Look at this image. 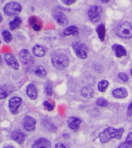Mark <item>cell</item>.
Returning a JSON list of instances; mask_svg holds the SVG:
<instances>
[{
    "mask_svg": "<svg viewBox=\"0 0 132 148\" xmlns=\"http://www.w3.org/2000/svg\"><path fill=\"white\" fill-rule=\"evenodd\" d=\"M44 106L45 107V109L47 110H48V111H52L54 108V102H50V101H45L44 102Z\"/></svg>",
    "mask_w": 132,
    "mask_h": 148,
    "instance_id": "f546056e",
    "label": "cell"
},
{
    "mask_svg": "<svg viewBox=\"0 0 132 148\" xmlns=\"http://www.w3.org/2000/svg\"><path fill=\"white\" fill-rule=\"evenodd\" d=\"M52 64L58 70H63L68 67L69 59L65 53L62 51H55L52 56Z\"/></svg>",
    "mask_w": 132,
    "mask_h": 148,
    "instance_id": "7a4b0ae2",
    "label": "cell"
},
{
    "mask_svg": "<svg viewBox=\"0 0 132 148\" xmlns=\"http://www.w3.org/2000/svg\"><path fill=\"white\" fill-rule=\"evenodd\" d=\"M1 62H2V60H1V57H0V64H1Z\"/></svg>",
    "mask_w": 132,
    "mask_h": 148,
    "instance_id": "f35d334b",
    "label": "cell"
},
{
    "mask_svg": "<svg viewBox=\"0 0 132 148\" xmlns=\"http://www.w3.org/2000/svg\"><path fill=\"white\" fill-rule=\"evenodd\" d=\"M21 10H22L21 5L20 3H15V2L7 3L3 8V11L6 15H7L9 16H12L19 14L21 12Z\"/></svg>",
    "mask_w": 132,
    "mask_h": 148,
    "instance_id": "277c9868",
    "label": "cell"
},
{
    "mask_svg": "<svg viewBox=\"0 0 132 148\" xmlns=\"http://www.w3.org/2000/svg\"><path fill=\"white\" fill-rule=\"evenodd\" d=\"M26 134H24L23 132L20 131V130H15L14 132H12L11 134V139L12 140L17 142L18 143H23L26 140Z\"/></svg>",
    "mask_w": 132,
    "mask_h": 148,
    "instance_id": "5bb4252c",
    "label": "cell"
},
{
    "mask_svg": "<svg viewBox=\"0 0 132 148\" xmlns=\"http://www.w3.org/2000/svg\"><path fill=\"white\" fill-rule=\"evenodd\" d=\"M51 143L45 138H40L35 141L32 146V148H51Z\"/></svg>",
    "mask_w": 132,
    "mask_h": 148,
    "instance_id": "4fadbf2b",
    "label": "cell"
},
{
    "mask_svg": "<svg viewBox=\"0 0 132 148\" xmlns=\"http://www.w3.org/2000/svg\"><path fill=\"white\" fill-rule=\"evenodd\" d=\"M78 34V27L76 26H70L67 27L63 31V35L65 36H69V35H77Z\"/></svg>",
    "mask_w": 132,
    "mask_h": 148,
    "instance_id": "7402d4cb",
    "label": "cell"
},
{
    "mask_svg": "<svg viewBox=\"0 0 132 148\" xmlns=\"http://www.w3.org/2000/svg\"><path fill=\"white\" fill-rule=\"evenodd\" d=\"M3 148H14L13 147H12V146H6V147H5Z\"/></svg>",
    "mask_w": 132,
    "mask_h": 148,
    "instance_id": "8d00e7d4",
    "label": "cell"
},
{
    "mask_svg": "<svg viewBox=\"0 0 132 148\" xmlns=\"http://www.w3.org/2000/svg\"><path fill=\"white\" fill-rule=\"evenodd\" d=\"M0 44H1V41H0Z\"/></svg>",
    "mask_w": 132,
    "mask_h": 148,
    "instance_id": "60d3db41",
    "label": "cell"
},
{
    "mask_svg": "<svg viewBox=\"0 0 132 148\" xmlns=\"http://www.w3.org/2000/svg\"><path fill=\"white\" fill-rule=\"evenodd\" d=\"M20 59L23 64L26 66H30L34 63V58L27 49H23L20 52Z\"/></svg>",
    "mask_w": 132,
    "mask_h": 148,
    "instance_id": "ba28073f",
    "label": "cell"
},
{
    "mask_svg": "<svg viewBox=\"0 0 132 148\" xmlns=\"http://www.w3.org/2000/svg\"><path fill=\"white\" fill-rule=\"evenodd\" d=\"M76 1V0H61V2L67 5H70L72 4H73Z\"/></svg>",
    "mask_w": 132,
    "mask_h": 148,
    "instance_id": "836d02e7",
    "label": "cell"
},
{
    "mask_svg": "<svg viewBox=\"0 0 132 148\" xmlns=\"http://www.w3.org/2000/svg\"><path fill=\"white\" fill-rule=\"evenodd\" d=\"M12 87L10 85H2L0 86V99H3L7 97L12 92Z\"/></svg>",
    "mask_w": 132,
    "mask_h": 148,
    "instance_id": "d6986e66",
    "label": "cell"
},
{
    "mask_svg": "<svg viewBox=\"0 0 132 148\" xmlns=\"http://www.w3.org/2000/svg\"><path fill=\"white\" fill-rule=\"evenodd\" d=\"M55 148H68V147L66 145H65L64 143H58L55 145Z\"/></svg>",
    "mask_w": 132,
    "mask_h": 148,
    "instance_id": "e575fe53",
    "label": "cell"
},
{
    "mask_svg": "<svg viewBox=\"0 0 132 148\" xmlns=\"http://www.w3.org/2000/svg\"><path fill=\"white\" fill-rule=\"evenodd\" d=\"M33 52L34 53L35 56L39 57V58L44 56V54H45V50L41 45H35L33 47Z\"/></svg>",
    "mask_w": 132,
    "mask_h": 148,
    "instance_id": "603a6c76",
    "label": "cell"
},
{
    "mask_svg": "<svg viewBox=\"0 0 132 148\" xmlns=\"http://www.w3.org/2000/svg\"><path fill=\"white\" fill-rule=\"evenodd\" d=\"M131 75H132V69H131Z\"/></svg>",
    "mask_w": 132,
    "mask_h": 148,
    "instance_id": "ab89813d",
    "label": "cell"
},
{
    "mask_svg": "<svg viewBox=\"0 0 132 148\" xmlns=\"http://www.w3.org/2000/svg\"><path fill=\"white\" fill-rule=\"evenodd\" d=\"M27 95L30 99H36L37 97V90L34 84H30L27 87Z\"/></svg>",
    "mask_w": 132,
    "mask_h": 148,
    "instance_id": "2e32d148",
    "label": "cell"
},
{
    "mask_svg": "<svg viewBox=\"0 0 132 148\" xmlns=\"http://www.w3.org/2000/svg\"><path fill=\"white\" fill-rule=\"evenodd\" d=\"M2 20H3V16H2V14L0 13V23L2 22Z\"/></svg>",
    "mask_w": 132,
    "mask_h": 148,
    "instance_id": "74e56055",
    "label": "cell"
},
{
    "mask_svg": "<svg viewBox=\"0 0 132 148\" xmlns=\"http://www.w3.org/2000/svg\"><path fill=\"white\" fill-rule=\"evenodd\" d=\"M109 86V82L107 80L100 81L98 84V90L101 92H104Z\"/></svg>",
    "mask_w": 132,
    "mask_h": 148,
    "instance_id": "4316f807",
    "label": "cell"
},
{
    "mask_svg": "<svg viewBox=\"0 0 132 148\" xmlns=\"http://www.w3.org/2000/svg\"><path fill=\"white\" fill-rule=\"evenodd\" d=\"M22 103V99L17 96H14L10 99L9 102V107H10V112L13 115L18 113V109Z\"/></svg>",
    "mask_w": 132,
    "mask_h": 148,
    "instance_id": "9c48e42d",
    "label": "cell"
},
{
    "mask_svg": "<svg viewBox=\"0 0 132 148\" xmlns=\"http://www.w3.org/2000/svg\"><path fill=\"white\" fill-rule=\"evenodd\" d=\"M21 23H22V20H21V18L19 16H16V18H15L14 20L10 23V29H11V30H14L15 29L18 28Z\"/></svg>",
    "mask_w": 132,
    "mask_h": 148,
    "instance_id": "d4e9b609",
    "label": "cell"
},
{
    "mask_svg": "<svg viewBox=\"0 0 132 148\" xmlns=\"http://www.w3.org/2000/svg\"><path fill=\"white\" fill-rule=\"evenodd\" d=\"M45 92L47 93V95L51 96L53 94V88H52V85L50 83H47L45 86Z\"/></svg>",
    "mask_w": 132,
    "mask_h": 148,
    "instance_id": "4dcf8cb0",
    "label": "cell"
},
{
    "mask_svg": "<svg viewBox=\"0 0 132 148\" xmlns=\"http://www.w3.org/2000/svg\"><path fill=\"white\" fill-rule=\"evenodd\" d=\"M115 34L123 39H130L132 37V24L129 22H124L116 27Z\"/></svg>",
    "mask_w": 132,
    "mask_h": 148,
    "instance_id": "3957f363",
    "label": "cell"
},
{
    "mask_svg": "<svg viewBox=\"0 0 132 148\" xmlns=\"http://www.w3.org/2000/svg\"><path fill=\"white\" fill-rule=\"evenodd\" d=\"M53 16L57 23L61 26H66L69 24V20L63 12H61L58 7L53 10Z\"/></svg>",
    "mask_w": 132,
    "mask_h": 148,
    "instance_id": "52a82bcc",
    "label": "cell"
},
{
    "mask_svg": "<svg viewBox=\"0 0 132 148\" xmlns=\"http://www.w3.org/2000/svg\"><path fill=\"white\" fill-rule=\"evenodd\" d=\"M127 117L129 121H132V102L127 107Z\"/></svg>",
    "mask_w": 132,
    "mask_h": 148,
    "instance_id": "1f68e13d",
    "label": "cell"
},
{
    "mask_svg": "<svg viewBox=\"0 0 132 148\" xmlns=\"http://www.w3.org/2000/svg\"><path fill=\"white\" fill-rule=\"evenodd\" d=\"M81 123H82V120L78 117L72 116L68 119V126L74 131H77L79 129Z\"/></svg>",
    "mask_w": 132,
    "mask_h": 148,
    "instance_id": "7c38bea8",
    "label": "cell"
},
{
    "mask_svg": "<svg viewBox=\"0 0 132 148\" xmlns=\"http://www.w3.org/2000/svg\"><path fill=\"white\" fill-rule=\"evenodd\" d=\"M131 1H132V0H131Z\"/></svg>",
    "mask_w": 132,
    "mask_h": 148,
    "instance_id": "b9f144b4",
    "label": "cell"
},
{
    "mask_svg": "<svg viewBox=\"0 0 132 148\" xmlns=\"http://www.w3.org/2000/svg\"><path fill=\"white\" fill-rule=\"evenodd\" d=\"M118 148H132V133H130L127 135L126 140L120 144Z\"/></svg>",
    "mask_w": 132,
    "mask_h": 148,
    "instance_id": "cb8c5ba5",
    "label": "cell"
},
{
    "mask_svg": "<svg viewBox=\"0 0 132 148\" xmlns=\"http://www.w3.org/2000/svg\"><path fill=\"white\" fill-rule=\"evenodd\" d=\"M102 1V3H107L110 0H101Z\"/></svg>",
    "mask_w": 132,
    "mask_h": 148,
    "instance_id": "d590c367",
    "label": "cell"
},
{
    "mask_svg": "<svg viewBox=\"0 0 132 148\" xmlns=\"http://www.w3.org/2000/svg\"><path fill=\"white\" fill-rule=\"evenodd\" d=\"M112 50L114 51L115 55L118 57V58H121V57L126 56V54H127L126 49L123 46L120 45V44H114V45H113Z\"/></svg>",
    "mask_w": 132,
    "mask_h": 148,
    "instance_id": "e0dca14e",
    "label": "cell"
},
{
    "mask_svg": "<svg viewBox=\"0 0 132 148\" xmlns=\"http://www.w3.org/2000/svg\"><path fill=\"white\" fill-rule=\"evenodd\" d=\"M72 47H73L76 54L79 58L86 59L87 58V56H88V48H87L86 45L81 43V42L76 41L72 44Z\"/></svg>",
    "mask_w": 132,
    "mask_h": 148,
    "instance_id": "5b68a950",
    "label": "cell"
},
{
    "mask_svg": "<svg viewBox=\"0 0 132 148\" xmlns=\"http://www.w3.org/2000/svg\"><path fill=\"white\" fill-rule=\"evenodd\" d=\"M102 11H103V9L99 5H93L89 8L88 11V17L91 22L94 23L99 22L100 20Z\"/></svg>",
    "mask_w": 132,
    "mask_h": 148,
    "instance_id": "8992f818",
    "label": "cell"
},
{
    "mask_svg": "<svg viewBox=\"0 0 132 148\" xmlns=\"http://www.w3.org/2000/svg\"><path fill=\"white\" fill-rule=\"evenodd\" d=\"M23 127L25 130L27 131H34L36 129V120L33 117L29 116H25L23 121Z\"/></svg>",
    "mask_w": 132,
    "mask_h": 148,
    "instance_id": "30bf717a",
    "label": "cell"
},
{
    "mask_svg": "<svg viewBox=\"0 0 132 148\" xmlns=\"http://www.w3.org/2000/svg\"><path fill=\"white\" fill-rule=\"evenodd\" d=\"M118 77L120 78V80L123 81V82H127L128 81V76L125 74V73H120L118 75Z\"/></svg>",
    "mask_w": 132,
    "mask_h": 148,
    "instance_id": "d6a6232c",
    "label": "cell"
},
{
    "mask_svg": "<svg viewBox=\"0 0 132 148\" xmlns=\"http://www.w3.org/2000/svg\"><path fill=\"white\" fill-rule=\"evenodd\" d=\"M4 58L8 65L11 67L12 68L15 69V70H17L20 68V64L19 62L16 60V58H15V56L12 53H6L4 55Z\"/></svg>",
    "mask_w": 132,
    "mask_h": 148,
    "instance_id": "8fae6325",
    "label": "cell"
},
{
    "mask_svg": "<svg viewBox=\"0 0 132 148\" xmlns=\"http://www.w3.org/2000/svg\"><path fill=\"white\" fill-rule=\"evenodd\" d=\"M35 75L40 78H44L47 75V71L43 66H38L35 70Z\"/></svg>",
    "mask_w": 132,
    "mask_h": 148,
    "instance_id": "484cf974",
    "label": "cell"
},
{
    "mask_svg": "<svg viewBox=\"0 0 132 148\" xmlns=\"http://www.w3.org/2000/svg\"><path fill=\"white\" fill-rule=\"evenodd\" d=\"M30 25L31 26L32 29L34 31H40L42 28V22L39 20V18L36 16H31L29 20Z\"/></svg>",
    "mask_w": 132,
    "mask_h": 148,
    "instance_id": "9a60e30c",
    "label": "cell"
},
{
    "mask_svg": "<svg viewBox=\"0 0 132 148\" xmlns=\"http://www.w3.org/2000/svg\"><path fill=\"white\" fill-rule=\"evenodd\" d=\"M112 95L116 99H124L127 97V91L124 88H119L113 91Z\"/></svg>",
    "mask_w": 132,
    "mask_h": 148,
    "instance_id": "ac0fdd59",
    "label": "cell"
},
{
    "mask_svg": "<svg viewBox=\"0 0 132 148\" xmlns=\"http://www.w3.org/2000/svg\"><path fill=\"white\" fill-rule=\"evenodd\" d=\"M3 39L6 43H10L11 40H12V34H10V32H9L8 30H3Z\"/></svg>",
    "mask_w": 132,
    "mask_h": 148,
    "instance_id": "83f0119b",
    "label": "cell"
},
{
    "mask_svg": "<svg viewBox=\"0 0 132 148\" xmlns=\"http://www.w3.org/2000/svg\"><path fill=\"white\" fill-rule=\"evenodd\" d=\"M81 94L86 99H90V98H93V95H94V90L91 87L86 86V87H84L82 88Z\"/></svg>",
    "mask_w": 132,
    "mask_h": 148,
    "instance_id": "44dd1931",
    "label": "cell"
},
{
    "mask_svg": "<svg viewBox=\"0 0 132 148\" xmlns=\"http://www.w3.org/2000/svg\"><path fill=\"white\" fill-rule=\"evenodd\" d=\"M96 33L101 41H103L106 37V27L103 23H101L96 27Z\"/></svg>",
    "mask_w": 132,
    "mask_h": 148,
    "instance_id": "ffe728a7",
    "label": "cell"
},
{
    "mask_svg": "<svg viewBox=\"0 0 132 148\" xmlns=\"http://www.w3.org/2000/svg\"><path fill=\"white\" fill-rule=\"evenodd\" d=\"M124 130L123 128L115 129L113 127L105 129L103 132L99 134V138L103 143H107L112 139H118L120 140L123 136Z\"/></svg>",
    "mask_w": 132,
    "mask_h": 148,
    "instance_id": "6da1fadb",
    "label": "cell"
},
{
    "mask_svg": "<svg viewBox=\"0 0 132 148\" xmlns=\"http://www.w3.org/2000/svg\"><path fill=\"white\" fill-rule=\"evenodd\" d=\"M96 104L98 106L106 107L108 105V102L107 101V99H104V98L100 97V98H98L97 99H96Z\"/></svg>",
    "mask_w": 132,
    "mask_h": 148,
    "instance_id": "f1b7e54d",
    "label": "cell"
}]
</instances>
